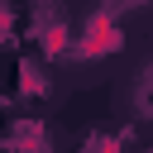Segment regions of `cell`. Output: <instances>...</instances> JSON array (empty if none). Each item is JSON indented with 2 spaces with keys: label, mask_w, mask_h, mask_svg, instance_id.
<instances>
[{
  "label": "cell",
  "mask_w": 153,
  "mask_h": 153,
  "mask_svg": "<svg viewBox=\"0 0 153 153\" xmlns=\"http://www.w3.org/2000/svg\"><path fill=\"white\" fill-rule=\"evenodd\" d=\"M115 43H120L115 24H110V19H96V24H91V43H81V53H105V48H115Z\"/></svg>",
  "instance_id": "cell-1"
},
{
  "label": "cell",
  "mask_w": 153,
  "mask_h": 153,
  "mask_svg": "<svg viewBox=\"0 0 153 153\" xmlns=\"http://www.w3.org/2000/svg\"><path fill=\"white\" fill-rule=\"evenodd\" d=\"M96 153H115V148H110V143H100V148H96Z\"/></svg>",
  "instance_id": "cell-3"
},
{
  "label": "cell",
  "mask_w": 153,
  "mask_h": 153,
  "mask_svg": "<svg viewBox=\"0 0 153 153\" xmlns=\"http://www.w3.org/2000/svg\"><path fill=\"white\" fill-rule=\"evenodd\" d=\"M5 33H10V19H5V14H0V38H5Z\"/></svg>",
  "instance_id": "cell-2"
}]
</instances>
